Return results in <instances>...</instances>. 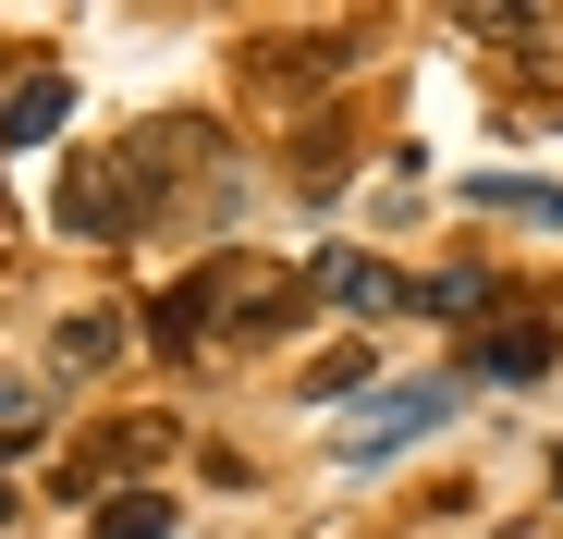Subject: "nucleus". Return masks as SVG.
<instances>
[{
	"label": "nucleus",
	"instance_id": "16",
	"mask_svg": "<svg viewBox=\"0 0 563 539\" xmlns=\"http://www.w3.org/2000/svg\"><path fill=\"white\" fill-rule=\"evenodd\" d=\"M13 503H25V491H13V479H0V527H13Z\"/></svg>",
	"mask_w": 563,
	"mask_h": 539
},
{
	"label": "nucleus",
	"instance_id": "4",
	"mask_svg": "<svg viewBox=\"0 0 563 539\" xmlns=\"http://www.w3.org/2000/svg\"><path fill=\"white\" fill-rule=\"evenodd\" d=\"M159 454H172V429H159V417H111V429L49 479V491H62V503H111V479H123V466H159Z\"/></svg>",
	"mask_w": 563,
	"mask_h": 539
},
{
	"label": "nucleus",
	"instance_id": "6",
	"mask_svg": "<svg viewBox=\"0 0 563 539\" xmlns=\"http://www.w3.org/2000/svg\"><path fill=\"white\" fill-rule=\"evenodd\" d=\"M62 123H74V74H62V62L0 74V147H37V135H62Z\"/></svg>",
	"mask_w": 563,
	"mask_h": 539
},
{
	"label": "nucleus",
	"instance_id": "1",
	"mask_svg": "<svg viewBox=\"0 0 563 539\" xmlns=\"http://www.w3.org/2000/svg\"><path fill=\"white\" fill-rule=\"evenodd\" d=\"M221 160V135L209 123H135L123 147H86L74 172H62V197H49V221L62 233H86V245H123V233H159L172 221V172H209Z\"/></svg>",
	"mask_w": 563,
	"mask_h": 539
},
{
	"label": "nucleus",
	"instance_id": "3",
	"mask_svg": "<svg viewBox=\"0 0 563 539\" xmlns=\"http://www.w3.org/2000/svg\"><path fill=\"white\" fill-rule=\"evenodd\" d=\"M355 50V25H282L245 50V86H269V99H307V86H331V62Z\"/></svg>",
	"mask_w": 563,
	"mask_h": 539
},
{
	"label": "nucleus",
	"instance_id": "13",
	"mask_svg": "<svg viewBox=\"0 0 563 539\" xmlns=\"http://www.w3.org/2000/svg\"><path fill=\"white\" fill-rule=\"evenodd\" d=\"M307 393H319V405H343V393H367V355H355V343H343V355H319V369H307Z\"/></svg>",
	"mask_w": 563,
	"mask_h": 539
},
{
	"label": "nucleus",
	"instance_id": "2",
	"mask_svg": "<svg viewBox=\"0 0 563 539\" xmlns=\"http://www.w3.org/2000/svg\"><path fill=\"white\" fill-rule=\"evenodd\" d=\"M295 307H307V270H282L257 245H221L147 307V331H159V355H221V343H269Z\"/></svg>",
	"mask_w": 563,
	"mask_h": 539
},
{
	"label": "nucleus",
	"instance_id": "9",
	"mask_svg": "<svg viewBox=\"0 0 563 539\" xmlns=\"http://www.w3.org/2000/svg\"><path fill=\"white\" fill-rule=\"evenodd\" d=\"M405 307H417V319H465V331H490V319H503V283H490V270H441V283H405Z\"/></svg>",
	"mask_w": 563,
	"mask_h": 539
},
{
	"label": "nucleus",
	"instance_id": "10",
	"mask_svg": "<svg viewBox=\"0 0 563 539\" xmlns=\"http://www.w3.org/2000/svg\"><path fill=\"white\" fill-rule=\"evenodd\" d=\"M99 539H172V503L159 491H111L99 503Z\"/></svg>",
	"mask_w": 563,
	"mask_h": 539
},
{
	"label": "nucleus",
	"instance_id": "12",
	"mask_svg": "<svg viewBox=\"0 0 563 539\" xmlns=\"http://www.w3.org/2000/svg\"><path fill=\"white\" fill-rule=\"evenodd\" d=\"M465 37H490V50H563L551 13H465Z\"/></svg>",
	"mask_w": 563,
	"mask_h": 539
},
{
	"label": "nucleus",
	"instance_id": "5",
	"mask_svg": "<svg viewBox=\"0 0 563 539\" xmlns=\"http://www.w3.org/2000/svg\"><path fill=\"white\" fill-rule=\"evenodd\" d=\"M551 355H563V331H551L539 307H503L490 331H465V369H453V381H539Z\"/></svg>",
	"mask_w": 563,
	"mask_h": 539
},
{
	"label": "nucleus",
	"instance_id": "15",
	"mask_svg": "<svg viewBox=\"0 0 563 539\" xmlns=\"http://www.w3.org/2000/svg\"><path fill=\"white\" fill-rule=\"evenodd\" d=\"M25 405H37V381H0V417H25Z\"/></svg>",
	"mask_w": 563,
	"mask_h": 539
},
{
	"label": "nucleus",
	"instance_id": "17",
	"mask_svg": "<svg viewBox=\"0 0 563 539\" xmlns=\"http://www.w3.org/2000/svg\"><path fill=\"white\" fill-rule=\"evenodd\" d=\"M551 491H563V454H551Z\"/></svg>",
	"mask_w": 563,
	"mask_h": 539
},
{
	"label": "nucleus",
	"instance_id": "8",
	"mask_svg": "<svg viewBox=\"0 0 563 539\" xmlns=\"http://www.w3.org/2000/svg\"><path fill=\"white\" fill-rule=\"evenodd\" d=\"M441 417H453V381H417V393H393V405H367L343 454H355V466H380L393 441H417V429H441Z\"/></svg>",
	"mask_w": 563,
	"mask_h": 539
},
{
	"label": "nucleus",
	"instance_id": "11",
	"mask_svg": "<svg viewBox=\"0 0 563 539\" xmlns=\"http://www.w3.org/2000/svg\"><path fill=\"white\" fill-rule=\"evenodd\" d=\"M465 197H478V209H527V221H563V185H515V172H478Z\"/></svg>",
	"mask_w": 563,
	"mask_h": 539
},
{
	"label": "nucleus",
	"instance_id": "14",
	"mask_svg": "<svg viewBox=\"0 0 563 539\" xmlns=\"http://www.w3.org/2000/svg\"><path fill=\"white\" fill-rule=\"evenodd\" d=\"M111 343H123L111 319H74V331H62V369H99V355H111Z\"/></svg>",
	"mask_w": 563,
	"mask_h": 539
},
{
	"label": "nucleus",
	"instance_id": "7",
	"mask_svg": "<svg viewBox=\"0 0 563 539\" xmlns=\"http://www.w3.org/2000/svg\"><path fill=\"white\" fill-rule=\"evenodd\" d=\"M307 295L319 307H405V270H380L367 245H319L307 257Z\"/></svg>",
	"mask_w": 563,
	"mask_h": 539
}]
</instances>
